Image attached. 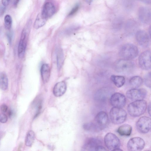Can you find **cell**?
<instances>
[{
	"mask_svg": "<svg viewBox=\"0 0 151 151\" xmlns=\"http://www.w3.org/2000/svg\"><path fill=\"white\" fill-rule=\"evenodd\" d=\"M147 105L146 101L144 100L133 101L128 105V112L132 116H139L145 112Z\"/></svg>",
	"mask_w": 151,
	"mask_h": 151,
	"instance_id": "obj_1",
	"label": "cell"
},
{
	"mask_svg": "<svg viewBox=\"0 0 151 151\" xmlns=\"http://www.w3.org/2000/svg\"><path fill=\"white\" fill-rule=\"evenodd\" d=\"M31 24L32 20H29L22 31L18 49V55L20 58L24 56Z\"/></svg>",
	"mask_w": 151,
	"mask_h": 151,
	"instance_id": "obj_2",
	"label": "cell"
},
{
	"mask_svg": "<svg viewBox=\"0 0 151 151\" xmlns=\"http://www.w3.org/2000/svg\"><path fill=\"white\" fill-rule=\"evenodd\" d=\"M138 54L137 47L135 45L130 43L125 44L120 48L119 54L123 59L130 60L135 58Z\"/></svg>",
	"mask_w": 151,
	"mask_h": 151,
	"instance_id": "obj_3",
	"label": "cell"
},
{
	"mask_svg": "<svg viewBox=\"0 0 151 151\" xmlns=\"http://www.w3.org/2000/svg\"><path fill=\"white\" fill-rule=\"evenodd\" d=\"M134 68V64L133 62L123 59L118 60L114 64V68L116 71L124 74L130 73Z\"/></svg>",
	"mask_w": 151,
	"mask_h": 151,
	"instance_id": "obj_4",
	"label": "cell"
},
{
	"mask_svg": "<svg viewBox=\"0 0 151 151\" xmlns=\"http://www.w3.org/2000/svg\"><path fill=\"white\" fill-rule=\"evenodd\" d=\"M109 116L113 123L119 124L125 121L127 117V113L122 108L113 107L110 110Z\"/></svg>",
	"mask_w": 151,
	"mask_h": 151,
	"instance_id": "obj_5",
	"label": "cell"
},
{
	"mask_svg": "<svg viewBox=\"0 0 151 151\" xmlns=\"http://www.w3.org/2000/svg\"><path fill=\"white\" fill-rule=\"evenodd\" d=\"M104 140L105 146L110 150L115 151L120 147V140L113 133L110 132L106 134L104 137Z\"/></svg>",
	"mask_w": 151,
	"mask_h": 151,
	"instance_id": "obj_6",
	"label": "cell"
},
{
	"mask_svg": "<svg viewBox=\"0 0 151 151\" xmlns=\"http://www.w3.org/2000/svg\"><path fill=\"white\" fill-rule=\"evenodd\" d=\"M147 94V91L143 88H132L128 90L126 93L127 97L133 101L143 100Z\"/></svg>",
	"mask_w": 151,
	"mask_h": 151,
	"instance_id": "obj_7",
	"label": "cell"
},
{
	"mask_svg": "<svg viewBox=\"0 0 151 151\" xmlns=\"http://www.w3.org/2000/svg\"><path fill=\"white\" fill-rule=\"evenodd\" d=\"M151 125L150 118L146 116H143L141 117L137 122L136 127L139 132L146 134L150 130Z\"/></svg>",
	"mask_w": 151,
	"mask_h": 151,
	"instance_id": "obj_8",
	"label": "cell"
},
{
	"mask_svg": "<svg viewBox=\"0 0 151 151\" xmlns=\"http://www.w3.org/2000/svg\"><path fill=\"white\" fill-rule=\"evenodd\" d=\"M145 142L140 137H136L131 138L127 143L128 150L130 151H140L144 148Z\"/></svg>",
	"mask_w": 151,
	"mask_h": 151,
	"instance_id": "obj_9",
	"label": "cell"
},
{
	"mask_svg": "<svg viewBox=\"0 0 151 151\" xmlns=\"http://www.w3.org/2000/svg\"><path fill=\"white\" fill-rule=\"evenodd\" d=\"M139 64L141 69L148 70L151 68V52L149 50L143 52L139 55L138 59Z\"/></svg>",
	"mask_w": 151,
	"mask_h": 151,
	"instance_id": "obj_10",
	"label": "cell"
},
{
	"mask_svg": "<svg viewBox=\"0 0 151 151\" xmlns=\"http://www.w3.org/2000/svg\"><path fill=\"white\" fill-rule=\"evenodd\" d=\"M110 102L111 105L114 107L122 108L125 105L126 100L124 95L117 92L111 95Z\"/></svg>",
	"mask_w": 151,
	"mask_h": 151,
	"instance_id": "obj_11",
	"label": "cell"
},
{
	"mask_svg": "<svg viewBox=\"0 0 151 151\" xmlns=\"http://www.w3.org/2000/svg\"><path fill=\"white\" fill-rule=\"evenodd\" d=\"M95 124L99 130L105 127L108 122V116L105 111H101L99 112L95 117Z\"/></svg>",
	"mask_w": 151,
	"mask_h": 151,
	"instance_id": "obj_12",
	"label": "cell"
},
{
	"mask_svg": "<svg viewBox=\"0 0 151 151\" xmlns=\"http://www.w3.org/2000/svg\"><path fill=\"white\" fill-rule=\"evenodd\" d=\"M135 37L138 44L143 47H147L149 44L150 38L148 34L145 31L139 30L136 33Z\"/></svg>",
	"mask_w": 151,
	"mask_h": 151,
	"instance_id": "obj_13",
	"label": "cell"
},
{
	"mask_svg": "<svg viewBox=\"0 0 151 151\" xmlns=\"http://www.w3.org/2000/svg\"><path fill=\"white\" fill-rule=\"evenodd\" d=\"M100 145H101V142L99 139L90 138L85 142L82 149L84 151H94L96 147Z\"/></svg>",
	"mask_w": 151,
	"mask_h": 151,
	"instance_id": "obj_14",
	"label": "cell"
},
{
	"mask_svg": "<svg viewBox=\"0 0 151 151\" xmlns=\"http://www.w3.org/2000/svg\"><path fill=\"white\" fill-rule=\"evenodd\" d=\"M139 18L143 23L149 24L151 22V12L150 9L146 7H140L138 11Z\"/></svg>",
	"mask_w": 151,
	"mask_h": 151,
	"instance_id": "obj_15",
	"label": "cell"
},
{
	"mask_svg": "<svg viewBox=\"0 0 151 151\" xmlns=\"http://www.w3.org/2000/svg\"><path fill=\"white\" fill-rule=\"evenodd\" d=\"M55 12V8L54 5L51 2H47L44 5L41 14L43 16L47 19L52 17Z\"/></svg>",
	"mask_w": 151,
	"mask_h": 151,
	"instance_id": "obj_16",
	"label": "cell"
},
{
	"mask_svg": "<svg viewBox=\"0 0 151 151\" xmlns=\"http://www.w3.org/2000/svg\"><path fill=\"white\" fill-rule=\"evenodd\" d=\"M67 89L65 83L62 81L57 83L54 86L53 92L54 95L56 97H60L65 93Z\"/></svg>",
	"mask_w": 151,
	"mask_h": 151,
	"instance_id": "obj_17",
	"label": "cell"
},
{
	"mask_svg": "<svg viewBox=\"0 0 151 151\" xmlns=\"http://www.w3.org/2000/svg\"><path fill=\"white\" fill-rule=\"evenodd\" d=\"M41 76L43 83H47L49 81L50 76V69L48 64H43L40 70Z\"/></svg>",
	"mask_w": 151,
	"mask_h": 151,
	"instance_id": "obj_18",
	"label": "cell"
},
{
	"mask_svg": "<svg viewBox=\"0 0 151 151\" xmlns=\"http://www.w3.org/2000/svg\"><path fill=\"white\" fill-rule=\"evenodd\" d=\"M132 130V128L130 125L124 124L121 125L118 128L117 132L121 135L129 136L130 135Z\"/></svg>",
	"mask_w": 151,
	"mask_h": 151,
	"instance_id": "obj_19",
	"label": "cell"
},
{
	"mask_svg": "<svg viewBox=\"0 0 151 151\" xmlns=\"http://www.w3.org/2000/svg\"><path fill=\"white\" fill-rule=\"evenodd\" d=\"M111 80L115 85L118 88H120L124 84L125 81L124 77L121 76L112 75Z\"/></svg>",
	"mask_w": 151,
	"mask_h": 151,
	"instance_id": "obj_20",
	"label": "cell"
},
{
	"mask_svg": "<svg viewBox=\"0 0 151 151\" xmlns=\"http://www.w3.org/2000/svg\"><path fill=\"white\" fill-rule=\"evenodd\" d=\"M143 81L140 76H134L132 77L129 81V83L132 88H137L142 84Z\"/></svg>",
	"mask_w": 151,
	"mask_h": 151,
	"instance_id": "obj_21",
	"label": "cell"
},
{
	"mask_svg": "<svg viewBox=\"0 0 151 151\" xmlns=\"http://www.w3.org/2000/svg\"><path fill=\"white\" fill-rule=\"evenodd\" d=\"M8 86V80L7 75L4 72L0 73V88L2 90H6Z\"/></svg>",
	"mask_w": 151,
	"mask_h": 151,
	"instance_id": "obj_22",
	"label": "cell"
},
{
	"mask_svg": "<svg viewBox=\"0 0 151 151\" xmlns=\"http://www.w3.org/2000/svg\"><path fill=\"white\" fill-rule=\"evenodd\" d=\"M47 19L42 16L41 13L39 14L34 23L35 28L38 29L43 26L46 23Z\"/></svg>",
	"mask_w": 151,
	"mask_h": 151,
	"instance_id": "obj_23",
	"label": "cell"
},
{
	"mask_svg": "<svg viewBox=\"0 0 151 151\" xmlns=\"http://www.w3.org/2000/svg\"><path fill=\"white\" fill-rule=\"evenodd\" d=\"M35 138V134L32 130L29 131L27 133L25 140L26 145L28 147L31 146L33 144Z\"/></svg>",
	"mask_w": 151,
	"mask_h": 151,
	"instance_id": "obj_24",
	"label": "cell"
},
{
	"mask_svg": "<svg viewBox=\"0 0 151 151\" xmlns=\"http://www.w3.org/2000/svg\"><path fill=\"white\" fill-rule=\"evenodd\" d=\"M57 59L58 68L59 70L61 68L64 61L63 53L62 50L60 49H58L57 51Z\"/></svg>",
	"mask_w": 151,
	"mask_h": 151,
	"instance_id": "obj_25",
	"label": "cell"
},
{
	"mask_svg": "<svg viewBox=\"0 0 151 151\" xmlns=\"http://www.w3.org/2000/svg\"><path fill=\"white\" fill-rule=\"evenodd\" d=\"M83 127L85 130L87 131H95L99 130L95 123L92 122L85 123Z\"/></svg>",
	"mask_w": 151,
	"mask_h": 151,
	"instance_id": "obj_26",
	"label": "cell"
},
{
	"mask_svg": "<svg viewBox=\"0 0 151 151\" xmlns=\"http://www.w3.org/2000/svg\"><path fill=\"white\" fill-rule=\"evenodd\" d=\"M109 92L108 89L107 88H101L96 92V97L99 99H103L106 98V96H108Z\"/></svg>",
	"mask_w": 151,
	"mask_h": 151,
	"instance_id": "obj_27",
	"label": "cell"
},
{
	"mask_svg": "<svg viewBox=\"0 0 151 151\" xmlns=\"http://www.w3.org/2000/svg\"><path fill=\"white\" fill-rule=\"evenodd\" d=\"M4 23L5 28L7 30H10L12 27V19L9 15H6L4 18Z\"/></svg>",
	"mask_w": 151,
	"mask_h": 151,
	"instance_id": "obj_28",
	"label": "cell"
},
{
	"mask_svg": "<svg viewBox=\"0 0 151 151\" xmlns=\"http://www.w3.org/2000/svg\"><path fill=\"white\" fill-rule=\"evenodd\" d=\"M144 81L145 85L148 87L151 88V73H149L145 76Z\"/></svg>",
	"mask_w": 151,
	"mask_h": 151,
	"instance_id": "obj_29",
	"label": "cell"
},
{
	"mask_svg": "<svg viewBox=\"0 0 151 151\" xmlns=\"http://www.w3.org/2000/svg\"><path fill=\"white\" fill-rule=\"evenodd\" d=\"M79 4H76L69 12L68 16H71L75 14L78 10L79 8Z\"/></svg>",
	"mask_w": 151,
	"mask_h": 151,
	"instance_id": "obj_30",
	"label": "cell"
},
{
	"mask_svg": "<svg viewBox=\"0 0 151 151\" xmlns=\"http://www.w3.org/2000/svg\"><path fill=\"white\" fill-rule=\"evenodd\" d=\"M7 119L6 114L3 113L0 114V122L2 123H5L7 122Z\"/></svg>",
	"mask_w": 151,
	"mask_h": 151,
	"instance_id": "obj_31",
	"label": "cell"
},
{
	"mask_svg": "<svg viewBox=\"0 0 151 151\" xmlns=\"http://www.w3.org/2000/svg\"><path fill=\"white\" fill-rule=\"evenodd\" d=\"M0 110L2 113L5 114L8 113L9 109L7 106L5 104H3L1 106Z\"/></svg>",
	"mask_w": 151,
	"mask_h": 151,
	"instance_id": "obj_32",
	"label": "cell"
},
{
	"mask_svg": "<svg viewBox=\"0 0 151 151\" xmlns=\"http://www.w3.org/2000/svg\"><path fill=\"white\" fill-rule=\"evenodd\" d=\"M6 6H4L2 3L0 4V17L3 16L5 12Z\"/></svg>",
	"mask_w": 151,
	"mask_h": 151,
	"instance_id": "obj_33",
	"label": "cell"
},
{
	"mask_svg": "<svg viewBox=\"0 0 151 151\" xmlns=\"http://www.w3.org/2000/svg\"><path fill=\"white\" fill-rule=\"evenodd\" d=\"M106 149L102 146L100 145L97 146L95 149V151H106Z\"/></svg>",
	"mask_w": 151,
	"mask_h": 151,
	"instance_id": "obj_34",
	"label": "cell"
},
{
	"mask_svg": "<svg viewBox=\"0 0 151 151\" xmlns=\"http://www.w3.org/2000/svg\"><path fill=\"white\" fill-rule=\"evenodd\" d=\"M11 0H2L1 3L4 6H6L9 4Z\"/></svg>",
	"mask_w": 151,
	"mask_h": 151,
	"instance_id": "obj_35",
	"label": "cell"
},
{
	"mask_svg": "<svg viewBox=\"0 0 151 151\" xmlns=\"http://www.w3.org/2000/svg\"><path fill=\"white\" fill-rule=\"evenodd\" d=\"M20 0H12V4L14 6L16 7Z\"/></svg>",
	"mask_w": 151,
	"mask_h": 151,
	"instance_id": "obj_36",
	"label": "cell"
},
{
	"mask_svg": "<svg viewBox=\"0 0 151 151\" xmlns=\"http://www.w3.org/2000/svg\"><path fill=\"white\" fill-rule=\"evenodd\" d=\"M147 110H148V113L150 115V114H151V105L150 104V103L148 106V108H147Z\"/></svg>",
	"mask_w": 151,
	"mask_h": 151,
	"instance_id": "obj_37",
	"label": "cell"
},
{
	"mask_svg": "<svg viewBox=\"0 0 151 151\" xmlns=\"http://www.w3.org/2000/svg\"><path fill=\"white\" fill-rule=\"evenodd\" d=\"M85 1L89 4H90L92 1V0H85Z\"/></svg>",
	"mask_w": 151,
	"mask_h": 151,
	"instance_id": "obj_38",
	"label": "cell"
}]
</instances>
